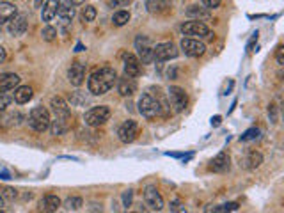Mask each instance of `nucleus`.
<instances>
[{
    "mask_svg": "<svg viewBox=\"0 0 284 213\" xmlns=\"http://www.w3.org/2000/svg\"><path fill=\"white\" fill-rule=\"evenodd\" d=\"M117 82V73L114 67H100L89 77L87 80V89H89L91 94L94 96H101V94L109 93L110 89L114 87V84Z\"/></svg>",
    "mask_w": 284,
    "mask_h": 213,
    "instance_id": "obj_1",
    "label": "nucleus"
},
{
    "mask_svg": "<svg viewBox=\"0 0 284 213\" xmlns=\"http://www.w3.org/2000/svg\"><path fill=\"white\" fill-rule=\"evenodd\" d=\"M50 112L45 109V107H34L29 114V126L32 128L34 131H38V133H43L50 128Z\"/></svg>",
    "mask_w": 284,
    "mask_h": 213,
    "instance_id": "obj_2",
    "label": "nucleus"
},
{
    "mask_svg": "<svg viewBox=\"0 0 284 213\" xmlns=\"http://www.w3.org/2000/svg\"><path fill=\"white\" fill-rule=\"evenodd\" d=\"M138 112L146 119H155L162 114V103L155 100L151 94H142L140 100H138Z\"/></svg>",
    "mask_w": 284,
    "mask_h": 213,
    "instance_id": "obj_3",
    "label": "nucleus"
},
{
    "mask_svg": "<svg viewBox=\"0 0 284 213\" xmlns=\"http://www.w3.org/2000/svg\"><path fill=\"white\" fill-rule=\"evenodd\" d=\"M110 119V109L105 107V105H100V107H93L91 110H87L86 116H84V121H86L87 126L91 128H98L103 126L107 121Z\"/></svg>",
    "mask_w": 284,
    "mask_h": 213,
    "instance_id": "obj_4",
    "label": "nucleus"
},
{
    "mask_svg": "<svg viewBox=\"0 0 284 213\" xmlns=\"http://www.w3.org/2000/svg\"><path fill=\"white\" fill-rule=\"evenodd\" d=\"M181 32L188 38H195V39H202V38H211L213 34L209 32V29L199 20H194V22H185L181 25Z\"/></svg>",
    "mask_w": 284,
    "mask_h": 213,
    "instance_id": "obj_5",
    "label": "nucleus"
},
{
    "mask_svg": "<svg viewBox=\"0 0 284 213\" xmlns=\"http://www.w3.org/2000/svg\"><path fill=\"white\" fill-rule=\"evenodd\" d=\"M178 55H180V50L176 48L174 43H158L157 46H153V60L158 62L176 59Z\"/></svg>",
    "mask_w": 284,
    "mask_h": 213,
    "instance_id": "obj_6",
    "label": "nucleus"
},
{
    "mask_svg": "<svg viewBox=\"0 0 284 213\" xmlns=\"http://www.w3.org/2000/svg\"><path fill=\"white\" fill-rule=\"evenodd\" d=\"M135 50L138 53V60L142 64H150L153 60V46H151V39L148 36H137L135 39Z\"/></svg>",
    "mask_w": 284,
    "mask_h": 213,
    "instance_id": "obj_7",
    "label": "nucleus"
},
{
    "mask_svg": "<svg viewBox=\"0 0 284 213\" xmlns=\"http://www.w3.org/2000/svg\"><path fill=\"white\" fill-rule=\"evenodd\" d=\"M169 101H171L172 109H174L176 112H183L188 105V96H187V93H185V89H181V87H178V86H172V87H169Z\"/></svg>",
    "mask_w": 284,
    "mask_h": 213,
    "instance_id": "obj_8",
    "label": "nucleus"
},
{
    "mask_svg": "<svg viewBox=\"0 0 284 213\" xmlns=\"http://www.w3.org/2000/svg\"><path fill=\"white\" fill-rule=\"evenodd\" d=\"M144 201H146V206H150V209H153V211L164 209V197L160 195L155 185H148L144 188Z\"/></svg>",
    "mask_w": 284,
    "mask_h": 213,
    "instance_id": "obj_9",
    "label": "nucleus"
},
{
    "mask_svg": "<svg viewBox=\"0 0 284 213\" xmlns=\"http://www.w3.org/2000/svg\"><path fill=\"white\" fill-rule=\"evenodd\" d=\"M181 50L188 57H201L206 52V45L195 38H183L181 39Z\"/></svg>",
    "mask_w": 284,
    "mask_h": 213,
    "instance_id": "obj_10",
    "label": "nucleus"
},
{
    "mask_svg": "<svg viewBox=\"0 0 284 213\" xmlns=\"http://www.w3.org/2000/svg\"><path fill=\"white\" fill-rule=\"evenodd\" d=\"M137 133H138V124H137V121H133V119L124 121L119 126V130H117V137H119V140L123 142V144L133 142Z\"/></svg>",
    "mask_w": 284,
    "mask_h": 213,
    "instance_id": "obj_11",
    "label": "nucleus"
},
{
    "mask_svg": "<svg viewBox=\"0 0 284 213\" xmlns=\"http://www.w3.org/2000/svg\"><path fill=\"white\" fill-rule=\"evenodd\" d=\"M123 69L124 75L131 77V79H137L140 75V60L133 55V53H124L123 55Z\"/></svg>",
    "mask_w": 284,
    "mask_h": 213,
    "instance_id": "obj_12",
    "label": "nucleus"
},
{
    "mask_svg": "<svg viewBox=\"0 0 284 213\" xmlns=\"http://www.w3.org/2000/svg\"><path fill=\"white\" fill-rule=\"evenodd\" d=\"M67 80L71 82V86L80 87L86 80V64L82 62H73L71 67L67 69Z\"/></svg>",
    "mask_w": 284,
    "mask_h": 213,
    "instance_id": "obj_13",
    "label": "nucleus"
},
{
    "mask_svg": "<svg viewBox=\"0 0 284 213\" xmlns=\"http://www.w3.org/2000/svg\"><path fill=\"white\" fill-rule=\"evenodd\" d=\"M9 34L11 36H15V38H18V36H23V34L27 32V29H29V22H27V16L25 15H18L16 13L15 18L9 22Z\"/></svg>",
    "mask_w": 284,
    "mask_h": 213,
    "instance_id": "obj_14",
    "label": "nucleus"
},
{
    "mask_svg": "<svg viewBox=\"0 0 284 213\" xmlns=\"http://www.w3.org/2000/svg\"><path fill=\"white\" fill-rule=\"evenodd\" d=\"M77 11H75V6L71 4L69 0H60L59 4H57V16L62 20V23H69L71 20L75 18Z\"/></svg>",
    "mask_w": 284,
    "mask_h": 213,
    "instance_id": "obj_15",
    "label": "nucleus"
},
{
    "mask_svg": "<svg viewBox=\"0 0 284 213\" xmlns=\"http://www.w3.org/2000/svg\"><path fill=\"white\" fill-rule=\"evenodd\" d=\"M20 86V77L16 73H0V94L15 91Z\"/></svg>",
    "mask_w": 284,
    "mask_h": 213,
    "instance_id": "obj_16",
    "label": "nucleus"
},
{
    "mask_svg": "<svg viewBox=\"0 0 284 213\" xmlns=\"http://www.w3.org/2000/svg\"><path fill=\"white\" fill-rule=\"evenodd\" d=\"M146 9L155 16L167 15L171 11V2L169 0H146Z\"/></svg>",
    "mask_w": 284,
    "mask_h": 213,
    "instance_id": "obj_17",
    "label": "nucleus"
},
{
    "mask_svg": "<svg viewBox=\"0 0 284 213\" xmlns=\"http://www.w3.org/2000/svg\"><path fill=\"white\" fill-rule=\"evenodd\" d=\"M60 204H62V202H60V199L57 197V195L46 194V195H43L41 201H39V209L46 213H53L60 208Z\"/></svg>",
    "mask_w": 284,
    "mask_h": 213,
    "instance_id": "obj_18",
    "label": "nucleus"
},
{
    "mask_svg": "<svg viewBox=\"0 0 284 213\" xmlns=\"http://www.w3.org/2000/svg\"><path fill=\"white\" fill-rule=\"evenodd\" d=\"M50 107H52L55 117H71L69 105H67L60 96H53L52 100H50Z\"/></svg>",
    "mask_w": 284,
    "mask_h": 213,
    "instance_id": "obj_19",
    "label": "nucleus"
},
{
    "mask_svg": "<svg viewBox=\"0 0 284 213\" xmlns=\"http://www.w3.org/2000/svg\"><path fill=\"white\" fill-rule=\"evenodd\" d=\"M229 165H231V160H229L228 153H219L217 157L209 162V171L213 172H226L229 171Z\"/></svg>",
    "mask_w": 284,
    "mask_h": 213,
    "instance_id": "obj_20",
    "label": "nucleus"
},
{
    "mask_svg": "<svg viewBox=\"0 0 284 213\" xmlns=\"http://www.w3.org/2000/svg\"><path fill=\"white\" fill-rule=\"evenodd\" d=\"M137 91V84H135V79L124 75L123 79L117 80V93L121 96H131V94Z\"/></svg>",
    "mask_w": 284,
    "mask_h": 213,
    "instance_id": "obj_21",
    "label": "nucleus"
},
{
    "mask_svg": "<svg viewBox=\"0 0 284 213\" xmlns=\"http://www.w3.org/2000/svg\"><path fill=\"white\" fill-rule=\"evenodd\" d=\"M16 16V8L11 2H0V25L9 23Z\"/></svg>",
    "mask_w": 284,
    "mask_h": 213,
    "instance_id": "obj_22",
    "label": "nucleus"
},
{
    "mask_svg": "<svg viewBox=\"0 0 284 213\" xmlns=\"http://www.w3.org/2000/svg\"><path fill=\"white\" fill-rule=\"evenodd\" d=\"M32 87L29 86H18L15 89V101L18 105H23V103H29L30 100H32Z\"/></svg>",
    "mask_w": 284,
    "mask_h": 213,
    "instance_id": "obj_23",
    "label": "nucleus"
},
{
    "mask_svg": "<svg viewBox=\"0 0 284 213\" xmlns=\"http://www.w3.org/2000/svg\"><path fill=\"white\" fill-rule=\"evenodd\" d=\"M69 119L71 117H55L50 121V128H52V135H62L69 128Z\"/></svg>",
    "mask_w": 284,
    "mask_h": 213,
    "instance_id": "obj_24",
    "label": "nucleus"
},
{
    "mask_svg": "<svg viewBox=\"0 0 284 213\" xmlns=\"http://www.w3.org/2000/svg\"><path fill=\"white\" fill-rule=\"evenodd\" d=\"M261 164H263V155L258 153V151H249V155H247L245 160H243V167L249 169V171H254V169H258Z\"/></svg>",
    "mask_w": 284,
    "mask_h": 213,
    "instance_id": "obj_25",
    "label": "nucleus"
},
{
    "mask_svg": "<svg viewBox=\"0 0 284 213\" xmlns=\"http://www.w3.org/2000/svg\"><path fill=\"white\" fill-rule=\"evenodd\" d=\"M57 0H46L45 2V8L41 11V18L43 22H52L53 18L57 16Z\"/></svg>",
    "mask_w": 284,
    "mask_h": 213,
    "instance_id": "obj_26",
    "label": "nucleus"
},
{
    "mask_svg": "<svg viewBox=\"0 0 284 213\" xmlns=\"http://www.w3.org/2000/svg\"><path fill=\"white\" fill-rule=\"evenodd\" d=\"M23 116L20 112H9V114H0V126H16Z\"/></svg>",
    "mask_w": 284,
    "mask_h": 213,
    "instance_id": "obj_27",
    "label": "nucleus"
},
{
    "mask_svg": "<svg viewBox=\"0 0 284 213\" xmlns=\"http://www.w3.org/2000/svg\"><path fill=\"white\" fill-rule=\"evenodd\" d=\"M60 206H62L66 211H79L84 206V201L80 197H77V195H73V197H67Z\"/></svg>",
    "mask_w": 284,
    "mask_h": 213,
    "instance_id": "obj_28",
    "label": "nucleus"
},
{
    "mask_svg": "<svg viewBox=\"0 0 284 213\" xmlns=\"http://www.w3.org/2000/svg\"><path fill=\"white\" fill-rule=\"evenodd\" d=\"M128 22H130V13H128V11L121 9V11L114 13V16H112V23H114V25H116V27H123V25H126Z\"/></svg>",
    "mask_w": 284,
    "mask_h": 213,
    "instance_id": "obj_29",
    "label": "nucleus"
},
{
    "mask_svg": "<svg viewBox=\"0 0 284 213\" xmlns=\"http://www.w3.org/2000/svg\"><path fill=\"white\" fill-rule=\"evenodd\" d=\"M187 15L192 16V18H209V13L206 8H199V6H190V8L187 9Z\"/></svg>",
    "mask_w": 284,
    "mask_h": 213,
    "instance_id": "obj_30",
    "label": "nucleus"
},
{
    "mask_svg": "<svg viewBox=\"0 0 284 213\" xmlns=\"http://www.w3.org/2000/svg\"><path fill=\"white\" fill-rule=\"evenodd\" d=\"M94 18H96V9H94V6H86V8L82 9V13H80V20H82L84 23H91V22H94Z\"/></svg>",
    "mask_w": 284,
    "mask_h": 213,
    "instance_id": "obj_31",
    "label": "nucleus"
},
{
    "mask_svg": "<svg viewBox=\"0 0 284 213\" xmlns=\"http://www.w3.org/2000/svg\"><path fill=\"white\" fill-rule=\"evenodd\" d=\"M41 38L45 39V41H48V43L55 41V38H57V29H53L52 25H46L45 29L41 30Z\"/></svg>",
    "mask_w": 284,
    "mask_h": 213,
    "instance_id": "obj_32",
    "label": "nucleus"
},
{
    "mask_svg": "<svg viewBox=\"0 0 284 213\" xmlns=\"http://www.w3.org/2000/svg\"><path fill=\"white\" fill-rule=\"evenodd\" d=\"M238 209V202H226V204H221L217 208H213V211L222 213V211H236Z\"/></svg>",
    "mask_w": 284,
    "mask_h": 213,
    "instance_id": "obj_33",
    "label": "nucleus"
},
{
    "mask_svg": "<svg viewBox=\"0 0 284 213\" xmlns=\"http://www.w3.org/2000/svg\"><path fill=\"white\" fill-rule=\"evenodd\" d=\"M259 137V130L258 128H251V130H247L245 133L242 135V140L243 142H249V140H254V138Z\"/></svg>",
    "mask_w": 284,
    "mask_h": 213,
    "instance_id": "obj_34",
    "label": "nucleus"
},
{
    "mask_svg": "<svg viewBox=\"0 0 284 213\" xmlns=\"http://www.w3.org/2000/svg\"><path fill=\"white\" fill-rule=\"evenodd\" d=\"M0 195H2L4 199H9V201H13V199H16V195H18V194H16L15 188L6 187V188H2V194H0Z\"/></svg>",
    "mask_w": 284,
    "mask_h": 213,
    "instance_id": "obj_35",
    "label": "nucleus"
},
{
    "mask_svg": "<svg viewBox=\"0 0 284 213\" xmlns=\"http://www.w3.org/2000/svg\"><path fill=\"white\" fill-rule=\"evenodd\" d=\"M222 0H201V4L204 6L206 9H217L221 6Z\"/></svg>",
    "mask_w": 284,
    "mask_h": 213,
    "instance_id": "obj_36",
    "label": "nucleus"
},
{
    "mask_svg": "<svg viewBox=\"0 0 284 213\" xmlns=\"http://www.w3.org/2000/svg\"><path fill=\"white\" fill-rule=\"evenodd\" d=\"M131 0H109L110 8H126Z\"/></svg>",
    "mask_w": 284,
    "mask_h": 213,
    "instance_id": "obj_37",
    "label": "nucleus"
},
{
    "mask_svg": "<svg viewBox=\"0 0 284 213\" xmlns=\"http://www.w3.org/2000/svg\"><path fill=\"white\" fill-rule=\"evenodd\" d=\"M275 60H277V64H279V66H284V46L282 45H279V48H277Z\"/></svg>",
    "mask_w": 284,
    "mask_h": 213,
    "instance_id": "obj_38",
    "label": "nucleus"
},
{
    "mask_svg": "<svg viewBox=\"0 0 284 213\" xmlns=\"http://www.w3.org/2000/svg\"><path fill=\"white\" fill-rule=\"evenodd\" d=\"M9 105H11V98H8L6 94H0V112L8 109Z\"/></svg>",
    "mask_w": 284,
    "mask_h": 213,
    "instance_id": "obj_39",
    "label": "nucleus"
},
{
    "mask_svg": "<svg viewBox=\"0 0 284 213\" xmlns=\"http://www.w3.org/2000/svg\"><path fill=\"white\" fill-rule=\"evenodd\" d=\"M131 199H133V192H131V190L124 192V194H123V204L126 206V208H128V206H131Z\"/></svg>",
    "mask_w": 284,
    "mask_h": 213,
    "instance_id": "obj_40",
    "label": "nucleus"
},
{
    "mask_svg": "<svg viewBox=\"0 0 284 213\" xmlns=\"http://www.w3.org/2000/svg\"><path fill=\"white\" fill-rule=\"evenodd\" d=\"M268 117H270V121L272 123H277V109H275V105H270L268 107Z\"/></svg>",
    "mask_w": 284,
    "mask_h": 213,
    "instance_id": "obj_41",
    "label": "nucleus"
},
{
    "mask_svg": "<svg viewBox=\"0 0 284 213\" xmlns=\"http://www.w3.org/2000/svg\"><path fill=\"white\" fill-rule=\"evenodd\" d=\"M6 59H8V52H6L4 46H0V64H4Z\"/></svg>",
    "mask_w": 284,
    "mask_h": 213,
    "instance_id": "obj_42",
    "label": "nucleus"
},
{
    "mask_svg": "<svg viewBox=\"0 0 284 213\" xmlns=\"http://www.w3.org/2000/svg\"><path fill=\"white\" fill-rule=\"evenodd\" d=\"M180 204H181V202H180V199H176V201L171 204V209H174V211H178V209H181V208H180Z\"/></svg>",
    "mask_w": 284,
    "mask_h": 213,
    "instance_id": "obj_43",
    "label": "nucleus"
},
{
    "mask_svg": "<svg viewBox=\"0 0 284 213\" xmlns=\"http://www.w3.org/2000/svg\"><path fill=\"white\" fill-rule=\"evenodd\" d=\"M71 4L73 6H77V4H84V2H86V0H69Z\"/></svg>",
    "mask_w": 284,
    "mask_h": 213,
    "instance_id": "obj_44",
    "label": "nucleus"
},
{
    "mask_svg": "<svg viewBox=\"0 0 284 213\" xmlns=\"http://www.w3.org/2000/svg\"><path fill=\"white\" fill-rule=\"evenodd\" d=\"M211 123H213V124H219V123H221V117L217 116V117H215V119L211 121Z\"/></svg>",
    "mask_w": 284,
    "mask_h": 213,
    "instance_id": "obj_45",
    "label": "nucleus"
},
{
    "mask_svg": "<svg viewBox=\"0 0 284 213\" xmlns=\"http://www.w3.org/2000/svg\"><path fill=\"white\" fill-rule=\"evenodd\" d=\"M4 208V197H2V195H0V209Z\"/></svg>",
    "mask_w": 284,
    "mask_h": 213,
    "instance_id": "obj_46",
    "label": "nucleus"
}]
</instances>
